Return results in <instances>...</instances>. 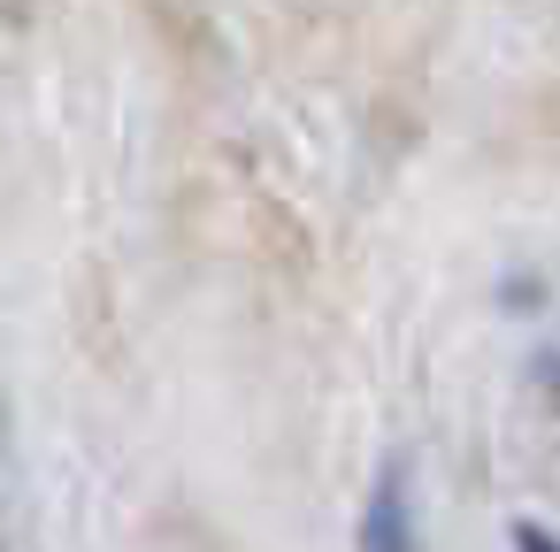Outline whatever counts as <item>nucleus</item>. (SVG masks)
Masks as SVG:
<instances>
[{"instance_id": "nucleus-1", "label": "nucleus", "mask_w": 560, "mask_h": 552, "mask_svg": "<svg viewBox=\"0 0 560 552\" xmlns=\"http://www.w3.org/2000/svg\"><path fill=\"white\" fill-rule=\"evenodd\" d=\"M361 552H415V506H407V468H384L361 514Z\"/></svg>"}, {"instance_id": "nucleus-2", "label": "nucleus", "mask_w": 560, "mask_h": 552, "mask_svg": "<svg viewBox=\"0 0 560 552\" xmlns=\"http://www.w3.org/2000/svg\"><path fill=\"white\" fill-rule=\"evenodd\" d=\"M162 552H231L215 529H200V521H170L162 529Z\"/></svg>"}, {"instance_id": "nucleus-3", "label": "nucleus", "mask_w": 560, "mask_h": 552, "mask_svg": "<svg viewBox=\"0 0 560 552\" xmlns=\"http://www.w3.org/2000/svg\"><path fill=\"white\" fill-rule=\"evenodd\" d=\"M514 544H522V552H560V544H552L545 529H514Z\"/></svg>"}]
</instances>
